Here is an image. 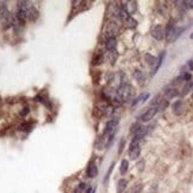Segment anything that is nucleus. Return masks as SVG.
Segmentation results:
<instances>
[{
    "mask_svg": "<svg viewBox=\"0 0 193 193\" xmlns=\"http://www.w3.org/2000/svg\"><path fill=\"white\" fill-rule=\"evenodd\" d=\"M133 97H134V89H133V87L130 84H128V83L123 82L116 90L114 99L121 104L122 102H129V101H132Z\"/></svg>",
    "mask_w": 193,
    "mask_h": 193,
    "instance_id": "nucleus-1",
    "label": "nucleus"
},
{
    "mask_svg": "<svg viewBox=\"0 0 193 193\" xmlns=\"http://www.w3.org/2000/svg\"><path fill=\"white\" fill-rule=\"evenodd\" d=\"M118 32H120V27H118V25L116 23L111 22V23L107 24L104 30L105 38H115L118 35Z\"/></svg>",
    "mask_w": 193,
    "mask_h": 193,
    "instance_id": "nucleus-2",
    "label": "nucleus"
},
{
    "mask_svg": "<svg viewBox=\"0 0 193 193\" xmlns=\"http://www.w3.org/2000/svg\"><path fill=\"white\" fill-rule=\"evenodd\" d=\"M151 35L154 39H157V41H162L165 37H166V32H165L164 27L161 26V25H157V26H154L151 31Z\"/></svg>",
    "mask_w": 193,
    "mask_h": 193,
    "instance_id": "nucleus-3",
    "label": "nucleus"
},
{
    "mask_svg": "<svg viewBox=\"0 0 193 193\" xmlns=\"http://www.w3.org/2000/svg\"><path fill=\"white\" fill-rule=\"evenodd\" d=\"M117 124H118V117H111L110 120L108 121V123H107V126H105L104 133H103V134L111 135L114 132H115Z\"/></svg>",
    "mask_w": 193,
    "mask_h": 193,
    "instance_id": "nucleus-4",
    "label": "nucleus"
},
{
    "mask_svg": "<svg viewBox=\"0 0 193 193\" xmlns=\"http://www.w3.org/2000/svg\"><path fill=\"white\" fill-rule=\"evenodd\" d=\"M157 113H158L157 108H149L148 110H146L139 117V121H141V122H148V121H151L153 117L155 116Z\"/></svg>",
    "mask_w": 193,
    "mask_h": 193,
    "instance_id": "nucleus-5",
    "label": "nucleus"
},
{
    "mask_svg": "<svg viewBox=\"0 0 193 193\" xmlns=\"http://www.w3.org/2000/svg\"><path fill=\"white\" fill-rule=\"evenodd\" d=\"M26 14H27V19L31 22H35V20H37V18L39 17V12L33 6H30L26 8Z\"/></svg>",
    "mask_w": 193,
    "mask_h": 193,
    "instance_id": "nucleus-6",
    "label": "nucleus"
},
{
    "mask_svg": "<svg viewBox=\"0 0 193 193\" xmlns=\"http://www.w3.org/2000/svg\"><path fill=\"white\" fill-rule=\"evenodd\" d=\"M172 109H173V113L176 114V115H181L184 109H185V103H184V101L181 99H178L176 102L173 103L172 105Z\"/></svg>",
    "mask_w": 193,
    "mask_h": 193,
    "instance_id": "nucleus-7",
    "label": "nucleus"
},
{
    "mask_svg": "<svg viewBox=\"0 0 193 193\" xmlns=\"http://www.w3.org/2000/svg\"><path fill=\"white\" fill-rule=\"evenodd\" d=\"M104 45H105V49L108 51H116V46H117L116 38H105Z\"/></svg>",
    "mask_w": 193,
    "mask_h": 193,
    "instance_id": "nucleus-8",
    "label": "nucleus"
},
{
    "mask_svg": "<svg viewBox=\"0 0 193 193\" xmlns=\"http://www.w3.org/2000/svg\"><path fill=\"white\" fill-rule=\"evenodd\" d=\"M176 26H174V23L173 22H170L168 24V26H167V29H166V38H167V41H172V38H173V36H174V32H176Z\"/></svg>",
    "mask_w": 193,
    "mask_h": 193,
    "instance_id": "nucleus-9",
    "label": "nucleus"
},
{
    "mask_svg": "<svg viewBox=\"0 0 193 193\" xmlns=\"http://www.w3.org/2000/svg\"><path fill=\"white\" fill-rule=\"evenodd\" d=\"M140 153H141L140 146H134L129 148V157H130L132 160H136V159L140 157Z\"/></svg>",
    "mask_w": 193,
    "mask_h": 193,
    "instance_id": "nucleus-10",
    "label": "nucleus"
},
{
    "mask_svg": "<svg viewBox=\"0 0 193 193\" xmlns=\"http://www.w3.org/2000/svg\"><path fill=\"white\" fill-rule=\"evenodd\" d=\"M97 176V167H96V165L95 162H90L88 166V168H87V176L89 178H95V176Z\"/></svg>",
    "mask_w": 193,
    "mask_h": 193,
    "instance_id": "nucleus-11",
    "label": "nucleus"
},
{
    "mask_svg": "<svg viewBox=\"0 0 193 193\" xmlns=\"http://www.w3.org/2000/svg\"><path fill=\"white\" fill-rule=\"evenodd\" d=\"M149 93H143V94H141L138 99H135L133 101V105H138V104H141V103H145L147 99H149Z\"/></svg>",
    "mask_w": 193,
    "mask_h": 193,
    "instance_id": "nucleus-12",
    "label": "nucleus"
},
{
    "mask_svg": "<svg viewBox=\"0 0 193 193\" xmlns=\"http://www.w3.org/2000/svg\"><path fill=\"white\" fill-rule=\"evenodd\" d=\"M165 95H166V97L167 99H174L178 96V90L174 88H171V87H167V88H165L164 90Z\"/></svg>",
    "mask_w": 193,
    "mask_h": 193,
    "instance_id": "nucleus-13",
    "label": "nucleus"
},
{
    "mask_svg": "<svg viewBox=\"0 0 193 193\" xmlns=\"http://www.w3.org/2000/svg\"><path fill=\"white\" fill-rule=\"evenodd\" d=\"M134 78L138 81V83H140V84H143L145 81H146V76H145L143 71H141V70L134 71Z\"/></svg>",
    "mask_w": 193,
    "mask_h": 193,
    "instance_id": "nucleus-14",
    "label": "nucleus"
},
{
    "mask_svg": "<svg viewBox=\"0 0 193 193\" xmlns=\"http://www.w3.org/2000/svg\"><path fill=\"white\" fill-rule=\"evenodd\" d=\"M127 184L128 181L126 179H120L117 181V186H116V192L117 193H123V191L127 188Z\"/></svg>",
    "mask_w": 193,
    "mask_h": 193,
    "instance_id": "nucleus-15",
    "label": "nucleus"
},
{
    "mask_svg": "<svg viewBox=\"0 0 193 193\" xmlns=\"http://www.w3.org/2000/svg\"><path fill=\"white\" fill-rule=\"evenodd\" d=\"M162 101H164V99H162L160 95H157V96L152 99V102H151V108H157V109H158L159 105L162 103Z\"/></svg>",
    "mask_w": 193,
    "mask_h": 193,
    "instance_id": "nucleus-16",
    "label": "nucleus"
},
{
    "mask_svg": "<svg viewBox=\"0 0 193 193\" xmlns=\"http://www.w3.org/2000/svg\"><path fill=\"white\" fill-rule=\"evenodd\" d=\"M122 7L128 12V14H132L136 10V2L135 1H130V2H127V5H123Z\"/></svg>",
    "mask_w": 193,
    "mask_h": 193,
    "instance_id": "nucleus-17",
    "label": "nucleus"
},
{
    "mask_svg": "<svg viewBox=\"0 0 193 193\" xmlns=\"http://www.w3.org/2000/svg\"><path fill=\"white\" fill-rule=\"evenodd\" d=\"M126 25H127V27H129V29H135L136 26H138V22L135 20L134 18L132 17V16H129L127 19H126Z\"/></svg>",
    "mask_w": 193,
    "mask_h": 193,
    "instance_id": "nucleus-18",
    "label": "nucleus"
},
{
    "mask_svg": "<svg viewBox=\"0 0 193 193\" xmlns=\"http://www.w3.org/2000/svg\"><path fill=\"white\" fill-rule=\"evenodd\" d=\"M165 55L166 53L165 52H162L160 56H159V58L157 59V64H155V66H154V69H153V75L157 72V71L160 69V66H161V64H162V62H164V58H165Z\"/></svg>",
    "mask_w": 193,
    "mask_h": 193,
    "instance_id": "nucleus-19",
    "label": "nucleus"
},
{
    "mask_svg": "<svg viewBox=\"0 0 193 193\" xmlns=\"http://www.w3.org/2000/svg\"><path fill=\"white\" fill-rule=\"evenodd\" d=\"M103 60H104V55L99 52V53H97V55H95L94 56V58H93V64L99 65V64H101Z\"/></svg>",
    "mask_w": 193,
    "mask_h": 193,
    "instance_id": "nucleus-20",
    "label": "nucleus"
},
{
    "mask_svg": "<svg viewBox=\"0 0 193 193\" xmlns=\"http://www.w3.org/2000/svg\"><path fill=\"white\" fill-rule=\"evenodd\" d=\"M128 166H129L128 161H127V160H122V161H121V165H120V173H121V174H126L127 171H128Z\"/></svg>",
    "mask_w": 193,
    "mask_h": 193,
    "instance_id": "nucleus-21",
    "label": "nucleus"
},
{
    "mask_svg": "<svg viewBox=\"0 0 193 193\" xmlns=\"http://www.w3.org/2000/svg\"><path fill=\"white\" fill-rule=\"evenodd\" d=\"M145 59H146V62L148 65H154V66H155V64H157V58H155L154 56H152L151 53H147L146 56H145Z\"/></svg>",
    "mask_w": 193,
    "mask_h": 193,
    "instance_id": "nucleus-22",
    "label": "nucleus"
},
{
    "mask_svg": "<svg viewBox=\"0 0 193 193\" xmlns=\"http://www.w3.org/2000/svg\"><path fill=\"white\" fill-rule=\"evenodd\" d=\"M185 31V27H180V29H176V32H174V36H173V38H172V41H176L180 36H181V33Z\"/></svg>",
    "mask_w": 193,
    "mask_h": 193,
    "instance_id": "nucleus-23",
    "label": "nucleus"
},
{
    "mask_svg": "<svg viewBox=\"0 0 193 193\" xmlns=\"http://www.w3.org/2000/svg\"><path fill=\"white\" fill-rule=\"evenodd\" d=\"M193 88V84L191 82H187V84L184 87V89H182V93H181V95L182 96H185V95H187L188 94V91L191 90V89Z\"/></svg>",
    "mask_w": 193,
    "mask_h": 193,
    "instance_id": "nucleus-24",
    "label": "nucleus"
},
{
    "mask_svg": "<svg viewBox=\"0 0 193 193\" xmlns=\"http://www.w3.org/2000/svg\"><path fill=\"white\" fill-rule=\"evenodd\" d=\"M114 166H115V164L113 162L110 166V168L108 170V172H107V174H105V178H104V184H107L108 182V180H109V178H110V174H111V172H113V170H114Z\"/></svg>",
    "mask_w": 193,
    "mask_h": 193,
    "instance_id": "nucleus-25",
    "label": "nucleus"
},
{
    "mask_svg": "<svg viewBox=\"0 0 193 193\" xmlns=\"http://www.w3.org/2000/svg\"><path fill=\"white\" fill-rule=\"evenodd\" d=\"M85 187H87V184H84V182H81L78 186H77V188L75 190V193H82L84 190H85Z\"/></svg>",
    "mask_w": 193,
    "mask_h": 193,
    "instance_id": "nucleus-26",
    "label": "nucleus"
},
{
    "mask_svg": "<svg viewBox=\"0 0 193 193\" xmlns=\"http://www.w3.org/2000/svg\"><path fill=\"white\" fill-rule=\"evenodd\" d=\"M31 127H32V126H31V123L25 122V123H23V124H20L19 129H20V130H29V129L31 128Z\"/></svg>",
    "mask_w": 193,
    "mask_h": 193,
    "instance_id": "nucleus-27",
    "label": "nucleus"
},
{
    "mask_svg": "<svg viewBox=\"0 0 193 193\" xmlns=\"http://www.w3.org/2000/svg\"><path fill=\"white\" fill-rule=\"evenodd\" d=\"M29 113H30V108H29V107H25L23 110H22V113H20V115L24 117V116H26Z\"/></svg>",
    "mask_w": 193,
    "mask_h": 193,
    "instance_id": "nucleus-28",
    "label": "nucleus"
},
{
    "mask_svg": "<svg viewBox=\"0 0 193 193\" xmlns=\"http://www.w3.org/2000/svg\"><path fill=\"white\" fill-rule=\"evenodd\" d=\"M184 4H185L186 7H188V8H193V0L192 1H185Z\"/></svg>",
    "mask_w": 193,
    "mask_h": 193,
    "instance_id": "nucleus-29",
    "label": "nucleus"
},
{
    "mask_svg": "<svg viewBox=\"0 0 193 193\" xmlns=\"http://www.w3.org/2000/svg\"><path fill=\"white\" fill-rule=\"evenodd\" d=\"M187 66H188V69H190V70H193V60H188Z\"/></svg>",
    "mask_w": 193,
    "mask_h": 193,
    "instance_id": "nucleus-30",
    "label": "nucleus"
},
{
    "mask_svg": "<svg viewBox=\"0 0 193 193\" xmlns=\"http://www.w3.org/2000/svg\"><path fill=\"white\" fill-rule=\"evenodd\" d=\"M123 145H124V140H122V141H121V146H120V148H118V153H122Z\"/></svg>",
    "mask_w": 193,
    "mask_h": 193,
    "instance_id": "nucleus-31",
    "label": "nucleus"
},
{
    "mask_svg": "<svg viewBox=\"0 0 193 193\" xmlns=\"http://www.w3.org/2000/svg\"><path fill=\"white\" fill-rule=\"evenodd\" d=\"M190 38H191V39H193V33H191V36H190Z\"/></svg>",
    "mask_w": 193,
    "mask_h": 193,
    "instance_id": "nucleus-32",
    "label": "nucleus"
},
{
    "mask_svg": "<svg viewBox=\"0 0 193 193\" xmlns=\"http://www.w3.org/2000/svg\"><path fill=\"white\" fill-rule=\"evenodd\" d=\"M192 89H193V88H192Z\"/></svg>",
    "mask_w": 193,
    "mask_h": 193,
    "instance_id": "nucleus-33",
    "label": "nucleus"
}]
</instances>
